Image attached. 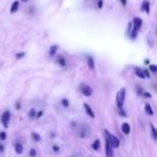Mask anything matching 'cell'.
<instances>
[{
    "label": "cell",
    "mask_w": 157,
    "mask_h": 157,
    "mask_svg": "<svg viewBox=\"0 0 157 157\" xmlns=\"http://www.w3.org/2000/svg\"><path fill=\"white\" fill-rule=\"evenodd\" d=\"M61 103H63V107H66V108L69 107V101H68L67 99H63V100H61Z\"/></svg>",
    "instance_id": "7402d4cb"
},
{
    "label": "cell",
    "mask_w": 157,
    "mask_h": 157,
    "mask_svg": "<svg viewBox=\"0 0 157 157\" xmlns=\"http://www.w3.org/2000/svg\"><path fill=\"white\" fill-rule=\"evenodd\" d=\"M137 92H138V95H143V93H142V88L141 87L139 88V86H137Z\"/></svg>",
    "instance_id": "83f0119b"
},
{
    "label": "cell",
    "mask_w": 157,
    "mask_h": 157,
    "mask_svg": "<svg viewBox=\"0 0 157 157\" xmlns=\"http://www.w3.org/2000/svg\"><path fill=\"white\" fill-rule=\"evenodd\" d=\"M10 118H11V114H10L9 111H6L5 113L1 115V123H2L3 126H5L6 128H8V126H9Z\"/></svg>",
    "instance_id": "5b68a950"
},
{
    "label": "cell",
    "mask_w": 157,
    "mask_h": 157,
    "mask_svg": "<svg viewBox=\"0 0 157 157\" xmlns=\"http://www.w3.org/2000/svg\"><path fill=\"white\" fill-rule=\"evenodd\" d=\"M105 137H107L110 146H111L112 148H116V147H118V146H120V140H118L115 136L110 135L108 130H105Z\"/></svg>",
    "instance_id": "7a4b0ae2"
},
{
    "label": "cell",
    "mask_w": 157,
    "mask_h": 157,
    "mask_svg": "<svg viewBox=\"0 0 157 157\" xmlns=\"http://www.w3.org/2000/svg\"><path fill=\"white\" fill-rule=\"evenodd\" d=\"M120 1L123 3V6H126V3H127V1H126V0H120Z\"/></svg>",
    "instance_id": "d6a6232c"
},
{
    "label": "cell",
    "mask_w": 157,
    "mask_h": 157,
    "mask_svg": "<svg viewBox=\"0 0 157 157\" xmlns=\"http://www.w3.org/2000/svg\"><path fill=\"white\" fill-rule=\"evenodd\" d=\"M28 115H29V117L33 118L36 115H37V111H36L35 109H31L30 111H29V114H28Z\"/></svg>",
    "instance_id": "ffe728a7"
},
{
    "label": "cell",
    "mask_w": 157,
    "mask_h": 157,
    "mask_svg": "<svg viewBox=\"0 0 157 157\" xmlns=\"http://www.w3.org/2000/svg\"><path fill=\"white\" fill-rule=\"evenodd\" d=\"M81 92L82 94L84 95V96L86 97H90L93 95V88L90 87V86L88 85H84V84H82L81 85Z\"/></svg>",
    "instance_id": "8992f818"
},
{
    "label": "cell",
    "mask_w": 157,
    "mask_h": 157,
    "mask_svg": "<svg viewBox=\"0 0 157 157\" xmlns=\"http://www.w3.org/2000/svg\"><path fill=\"white\" fill-rule=\"evenodd\" d=\"M15 152L17 154H22L23 153V145L22 143H16L15 144Z\"/></svg>",
    "instance_id": "4fadbf2b"
},
{
    "label": "cell",
    "mask_w": 157,
    "mask_h": 157,
    "mask_svg": "<svg viewBox=\"0 0 157 157\" xmlns=\"http://www.w3.org/2000/svg\"><path fill=\"white\" fill-rule=\"evenodd\" d=\"M142 11H145L146 13H150V2H148L147 0H144L143 2H142V7H141Z\"/></svg>",
    "instance_id": "ba28073f"
},
{
    "label": "cell",
    "mask_w": 157,
    "mask_h": 157,
    "mask_svg": "<svg viewBox=\"0 0 157 157\" xmlns=\"http://www.w3.org/2000/svg\"><path fill=\"white\" fill-rule=\"evenodd\" d=\"M57 63H59V65L61 66V67H65L66 66V60H65V57L63 56V55H58V56H57Z\"/></svg>",
    "instance_id": "8fae6325"
},
{
    "label": "cell",
    "mask_w": 157,
    "mask_h": 157,
    "mask_svg": "<svg viewBox=\"0 0 157 157\" xmlns=\"http://www.w3.org/2000/svg\"><path fill=\"white\" fill-rule=\"evenodd\" d=\"M20 108H21V105H20V103H16V109H20Z\"/></svg>",
    "instance_id": "e575fe53"
},
{
    "label": "cell",
    "mask_w": 157,
    "mask_h": 157,
    "mask_svg": "<svg viewBox=\"0 0 157 157\" xmlns=\"http://www.w3.org/2000/svg\"><path fill=\"white\" fill-rule=\"evenodd\" d=\"M150 69H151V71H153V72H156L157 71V67L155 65H151L150 66Z\"/></svg>",
    "instance_id": "d4e9b609"
},
{
    "label": "cell",
    "mask_w": 157,
    "mask_h": 157,
    "mask_svg": "<svg viewBox=\"0 0 157 157\" xmlns=\"http://www.w3.org/2000/svg\"><path fill=\"white\" fill-rule=\"evenodd\" d=\"M29 155H30V157H35L36 155H37V151H36L35 148H31L30 152H29Z\"/></svg>",
    "instance_id": "44dd1931"
},
{
    "label": "cell",
    "mask_w": 157,
    "mask_h": 157,
    "mask_svg": "<svg viewBox=\"0 0 157 157\" xmlns=\"http://www.w3.org/2000/svg\"><path fill=\"white\" fill-rule=\"evenodd\" d=\"M3 151H5V146L2 144H0V152H3Z\"/></svg>",
    "instance_id": "1f68e13d"
},
{
    "label": "cell",
    "mask_w": 157,
    "mask_h": 157,
    "mask_svg": "<svg viewBox=\"0 0 157 157\" xmlns=\"http://www.w3.org/2000/svg\"><path fill=\"white\" fill-rule=\"evenodd\" d=\"M18 7H20V2H18V1H14V2L12 3V6H11L10 12H11V13H15V12L18 10Z\"/></svg>",
    "instance_id": "30bf717a"
},
{
    "label": "cell",
    "mask_w": 157,
    "mask_h": 157,
    "mask_svg": "<svg viewBox=\"0 0 157 157\" xmlns=\"http://www.w3.org/2000/svg\"><path fill=\"white\" fill-rule=\"evenodd\" d=\"M25 56V53L24 52H22V53H17V54L15 55V57L17 59H20V58H23V57Z\"/></svg>",
    "instance_id": "603a6c76"
},
{
    "label": "cell",
    "mask_w": 157,
    "mask_h": 157,
    "mask_svg": "<svg viewBox=\"0 0 157 157\" xmlns=\"http://www.w3.org/2000/svg\"><path fill=\"white\" fill-rule=\"evenodd\" d=\"M41 115H42V112H39V113H38L36 116H37V117H40V116H41Z\"/></svg>",
    "instance_id": "836d02e7"
},
{
    "label": "cell",
    "mask_w": 157,
    "mask_h": 157,
    "mask_svg": "<svg viewBox=\"0 0 157 157\" xmlns=\"http://www.w3.org/2000/svg\"><path fill=\"white\" fill-rule=\"evenodd\" d=\"M135 72H136V74H137V75L139 76V78H145V76H144V74H143V71H142L141 69H139V68H136Z\"/></svg>",
    "instance_id": "5bb4252c"
},
{
    "label": "cell",
    "mask_w": 157,
    "mask_h": 157,
    "mask_svg": "<svg viewBox=\"0 0 157 157\" xmlns=\"http://www.w3.org/2000/svg\"><path fill=\"white\" fill-rule=\"evenodd\" d=\"M145 112L148 114V115H153V114H154V112H153V110H152V107H151L148 103L145 105Z\"/></svg>",
    "instance_id": "9a60e30c"
},
{
    "label": "cell",
    "mask_w": 157,
    "mask_h": 157,
    "mask_svg": "<svg viewBox=\"0 0 157 157\" xmlns=\"http://www.w3.org/2000/svg\"><path fill=\"white\" fill-rule=\"evenodd\" d=\"M23 2H27V1H28V0H22Z\"/></svg>",
    "instance_id": "d590c367"
},
{
    "label": "cell",
    "mask_w": 157,
    "mask_h": 157,
    "mask_svg": "<svg viewBox=\"0 0 157 157\" xmlns=\"http://www.w3.org/2000/svg\"><path fill=\"white\" fill-rule=\"evenodd\" d=\"M98 8H99V9H101V8H102V0H99V1H98Z\"/></svg>",
    "instance_id": "f546056e"
},
{
    "label": "cell",
    "mask_w": 157,
    "mask_h": 157,
    "mask_svg": "<svg viewBox=\"0 0 157 157\" xmlns=\"http://www.w3.org/2000/svg\"><path fill=\"white\" fill-rule=\"evenodd\" d=\"M143 74L145 78H150V72H148V70H143Z\"/></svg>",
    "instance_id": "484cf974"
},
{
    "label": "cell",
    "mask_w": 157,
    "mask_h": 157,
    "mask_svg": "<svg viewBox=\"0 0 157 157\" xmlns=\"http://www.w3.org/2000/svg\"><path fill=\"white\" fill-rule=\"evenodd\" d=\"M90 126H87V125H85V124L80 125V128H78V136H80V137L86 138L90 136Z\"/></svg>",
    "instance_id": "277c9868"
},
{
    "label": "cell",
    "mask_w": 157,
    "mask_h": 157,
    "mask_svg": "<svg viewBox=\"0 0 157 157\" xmlns=\"http://www.w3.org/2000/svg\"><path fill=\"white\" fill-rule=\"evenodd\" d=\"M87 65H88V68H90V70L95 69V61L92 57H87Z\"/></svg>",
    "instance_id": "7c38bea8"
},
{
    "label": "cell",
    "mask_w": 157,
    "mask_h": 157,
    "mask_svg": "<svg viewBox=\"0 0 157 157\" xmlns=\"http://www.w3.org/2000/svg\"><path fill=\"white\" fill-rule=\"evenodd\" d=\"M6 138H7V135H6L5 131H2V132H0V139H1V140H5Z\"/></svg>",
    "instance_id": "cb8c5ba5"
},
{
    "label": "cell",
    "mask_w": 157,
    "mask_h": 157,
    "mask_svg": "<svg viewBox=\"0 0 157 157\" xmlns=\"http://www.w3.org/2000/svg\"><path fill=\"white\" fill-rule=\"evenodd\" d=\"M84 109H85V112L87 113V115L90 116V117H92V118L95 117V113L93 112L92 108H90L87 103H84Z\"/></svg>",
    "instance_id": "52a82bcc"
},
{
    "label": "cell",
    "mask_w": 157,
    "mask_h": 157,
    "mask_svg": "<svg viewBox=\"0 0 157 157\" xmlns=\"http://www.w3.org/2000/svg\"><path fill=\"white\" fill-rule=\"evenodd\" d=\"M57 48H58V45H52L50 48V55L51 56H54V54L56 53Z\"/></svg>",
    "instance_id": "e0dca14e"
},
{
    "label": "cell",
    "mask_w": 157,
    "mask_h": 157,
    "mask_svg": "<svg viewBox=\"0 0 157 157\" xmlns=\"http://www.w3.org/2000/svg\"><path fill=\"white\" fill-rule=\"evenodd\" d=\"M151 129H152V135H153L154 140H157V131H156V128H155L153 124H151Z\"/></svg>",
    "instance_id": "ac0fdd59"
},
{
    "label": "cell",
    "mask_w": 157,
    "mask_h": 157,
    "mask_svg": "<svg viewBox=\"0 0 157 157\" xmlns=\"http://www.w3.org/2000/svg\"><path fill=\"white\" fill-rule=\"evenodd\" d=\"M132 25H133V28L132 30H131L130 33V38L132 40L136 39V37H137L138 35V31H139V29L141 28V25H142V20L139 17H135L132 21Z\"/></svg>",
    "instance_id": "6da1fadb"
},
{
    "label": "cell",
    "mask_w": 157,
    "mask_h": 157,
    "mask_svg": "<svg viewBox=\"0 0 157 157\" xmlns=\"http://www.w3.org/2000/svg\"><path fill=\"white\" fill-rule=\"evenodd\" d=\"M31 136H33V139L35 140V141H40V140H41V137H40L38 133L33 132V133H31Z\"/></svg>",
    "instance_id": "d6986e66"
},
{
    "label": "cell",
    "mask_w": 157,
    "mask_h": 157,
    "mask_svg": "<svg viewBox=\"0 0 157 157\" xmlns=\"http://www.w3.org/2000/svg\"><path fill=\"white\" fill-rule=\"evenodd\" d=\"M143 94H144V96H145L146 98H151V97H152V96H151V94H148V93H143Z\"/></svg>",
    "instance_id": "4dcf8cb0"
},
{
    "label": "cell",
    "mask_w": 157,
    "mask_h": 157,
    "mask_svg": "<svg viewBox=\"0 0 157 157\" xmlns=\"http://www.w3.org/2000/svg\"><path fill=\"white\" fill-rule=\"evenodd\" d=\"M125 97H126V90L123 87L121 88L120 92L117 93V96H116V103H117L118 109H122L123 105H124Z\"/></svg>",
    "instance_id": "3957f363"
},
{
    "label": "cell",
    "mask_w": 157,
    "mask_h": 157,
    "mask_svg": "<svg viewBox=\"0 0 157 157\" xmlns=\"http://www.w3.org/2000/svg\"><path fill=\"white\" fill-rule=\"evenodd\" d=\"M118 110H120V114H121V115H122V116H126V113H125V111H124V109H123V108H122V109H118Z\"/></svg>",
    "instance_id": "4316f807"
},
{
    "label": "cell",
    "mask_w": 157,
    "mask_h": 157,
    "mask_svg": "<svg viewBox=\"0 0 157 157\" xmlns=\"http://www.w3.org/2000/svg\"><path fill=\"white\" fill-rule=\"evenodd\" d=\"M92 147L94 148L95 151H98L99 148H100V141H99V140H96V141L93 143Z\"/></svg>",
    "instance_id": "2e32d148"
},
{
    "label": "cell",
    "mask_w": 157,
    "mask_h": 157,
    "mask_svg": "<svg viewBox=\"0 0 157 157\" xmlns=\"http://www.w3.org/2000/svg\"><path fill=\"white\" fill-rule=\"evenodd\" d=\"M122 131L125 133V135H129V132H130V126H129L128 123H123Z\"/></svg>",
    "instance_id": "9c48e42d"
},
{
    "label": "cell",
    "mask_w": 157,
    "mask_h": 157,
    "mask_svg": "<svg viewBox=\"0 0 157 157\" xmlns=\"http://www.w3.org/2000/svg\"><path fill=\"white\" fill-rule=\"evenodd\" d=\"M53 151H54V152H58L59 146L58 145H53Z\"/></svg>",
    "instance_id": "f1b7e54d"
}]
</instances>
